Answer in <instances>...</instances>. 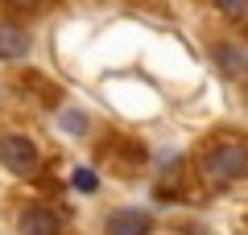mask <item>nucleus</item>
Wrapping results in <instances>:
<instances>
[{"mask_svg":"<svg viewBox=\"0 0 248 235\" xmlns=\"http://www.w3.org/2000/svg\"><path fill=\"white\" fill-rule=\"evenodd\" d=\"M211 58L228 78H244L248 74V50L236 45V42H211Z\"/></svg>","mask_w":248,"mask_h":235,"instance_id":"obj_5","label":"nucleus"},{"mask_svg":"<svg viewBox=\"0 0 248 235\" xmlns=\"http://www.w3.org/2000/svg\"><path fill=\"white\" fill-rule=\"evenodd\" d=\"M71 182H75V190H79V194H91V190L99 186V177L91 174V169H75V174H71Z\"/></svg>","mask_w":248,"mask_h":235,"instance_id":"obj_8","label":"nucleus"},{"mask_svg":"<svg viewBox=\"0 0 248 235\" xmlns=\"http://www.w3.org/2000/svg\"><path fill=\"white\" fill-rule=\"evenodd\" d=\"M215 13L228 21H248V0H211Z\"/></svg>","mask_w":248,"mask_h":235,"instance_id":"obj_7","label":"nucleus"},{"mask_svg":"<svg viewBox=\"0 0 248 235\" xmlns=\"http://www.w3.org/2000/svg\"><path fill=\"white\" fill-rule=\"evenodd\" d=\"M4 4H13V9H21V13H29V9H42L46 0H4Z\"/></svg>","mask_w":248,"mask_h":235,"instance_id":"obj_10","label":"nucleus"},{"mask_svg":"<svg viewBox=\"0 0 248 235\" xmlns=\"http://www.w3.org/2000/svg\"><path fill=\"white\" fill-rule=\"evenodd\" d=\"M17 223H21V235H62V215L54 206H46V202L25 206L17 215Z\"/></svg>","mask_w":248,"mask_h":235,"instance_id":"obj_3","label":"nucleus"},{"mask_svg":"<svg viewBox=\"0 0 248 235\" xmlns=\"http://www.w3.org/2000/svg\"><path fill=\"white\" fill-rule=\"evenodd\" d=\"M33 45V37L13 21H0V62H21Z\"/></svg>","mask_w":248,"mask_h":235,"instance_id":"obj_6","label":"nucleus"},{"mask_svg":"<svg viewBox=\"0 0 248 235\" xmlns=\"http://www.w3.org/2000/svg\"><path fill=\"white\" fill-rule=\"evenodd\" d=\"M149 231H153V219L145 210H133V206L112 210L104 223V235H149Z\"/></svg>","mask_w":248,"mask_h":235,"instance_id":"obj_4","label":"nucleus"},{"mask_svg":"<svg viewBox=\"0 0 248 235\" xmlns=\"http://www.w3.org/2000/svg\"><path fill=\"white\" fill-rule=\"evenodd\" d=\"M0 165L17 177H33L37 165H42V153H37V145L29 136L9 132V136H0Z\"/></svg>","mask_w":248,"mask_h":235,"instance_id":"obj_2","label":"nucleus"},{"mask_svg":"<svg viewBox=\"0 0 248 235\" xmlns=\"http://www.w3.org/2000/svg\"><path fill=\"white\" fill-rule=\"evenodd\" d=\"M199 169H203V177L215 182V186H228V182L248 177V140H240V136L215 140V145L203 153Z\"/></svg>","mask_w":248,"mask_h":235,"instance_id":"obj_1","label":"nucleus"},{"mask_svg":"<svg viewBox=\"0 0 248 235\" xmlns=\"http://www.w3.org/2000/svg\"><path fill=\"white\" fill-rule=\"evenodd\" d=\"M62 128L75 132V136H83V132H87V116L83 112H62Z\"/></svg>","mask_w":248,"mask_h":235,"instance_id":"obj_9","label":"nucleus"}]
</instances>
